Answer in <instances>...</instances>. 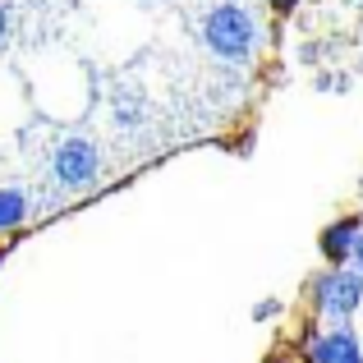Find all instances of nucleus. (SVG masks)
<instances>
[{
	"label": "nucleus",
	"instance_id": "1",
	"mask_svg": "<svg viewBox=\"0 0 363 363\" xmlns=\"http://www.w3.org/2000/svg\"><path fill=\"white\" fill-rule=\"evenodd\" d=\"M203 37H207V46H212L221 60H248V55L257 51V23H253V14L240 9V5L212 9L207 23H203Z\"/></svg>",
	"mask_w": 363,
	"mask_h": 363
},
{
	"label": "nucleus",
	"instance_id": "2",
	"mask_svg": "<svg viewBox=\"0 0 363 363\" xmlns=\"http://www.w3.org/2000/svg\"><path fill=\"white\" fill-rule=\"evenodd\" d=\"M313 299H318V308L331 313V318H350L363 299V276L359 272H327L318 281V290H313Z\"/></svg>",
	"mask_w": 363,
	"mask_h": 363
},
{
	"label": "nucleus",
	"instance_id": "3",
	"mask_svg": "<svg viewBox=\"0 0 363 363\" xmlns=\"http://www.w3.org/2000/svg\"><path fill=\"white\" fill-rule=\"evenodd\" d=\"M92 175H97V147L83 138H69L55 147V179L69 189H83L92 184Z\"/></svg>",
	"mask_w": 363,
	"mask_h": 363
},
{
	"label": "nucleus",
	"instance_id": "4",
	"mask_svg": "<svg viewBox=\"0 0 363 363\" xmlns=\"http://www.w3.org/2000/svg\"><path fill=\"white\" fill-rule=\"evenodd\" d=\"M308 363H363V350L350 331H327L308 340Z\"/></svg>",
	"mask_w": 363,
	"mask_h": 363
},
{
	"label": "nucleus",
	"instance_id": "5",
	"mask_svg": "<svg viewBox=\"0 0 363 363\" xmlns=\"http://www.w3.org/2000/svg\"><path fill=\"white\" fill-rule=\"evenodd\" d=\"M359 216H340L336 225H327L322 230V253L331 257V262H340V257H350V248H354V240H359Z\"/></svg>",
	"mask_w": 363,
	"mask_h": 363
},
{
	"label": "nucleus",
	"instance_id": "6",
	"mask_svg": "<svg viewBox=\"0 0 363 363\" xmlns=\"http://www.w3.org/2000/svg\"><path fill=\"white\" fill-rule=\"evenodd\" d=\"M28 216V198L18 189H0V230H14Z\"/></svg>",
	"mask_w": 363,
	"mask_h": 363
},
{
	"label": "nucleus",
	"instance_id": "7",
	"mask_svg": "<svg viewBox=\"0 0 363 363\" xmlns=\"http://www.w3.org/2000/svg\"><path fill=\"white\" fill-rule=\"evenodd\" d=\"M350 257L359 262V276H363V230H359V240H354V248H350Z\"/></svg>",
	"mask_w": 363,
	"mask_h": 363
},
{
	"label": "nucleus",
	"instance_id": "8",
	"mask_svg": "<svg viewBox=\"0 0 363 363\" xmlns=\"http://www.w3.org/2000/svg\"><path fill=\"white\" fill-rule=\"evenodd\" d=\"M0 37H5V9H0Z\"/></svg>",
	"mask_w": 363,
	"mask_h": 363
},
{
	"label": "nucleus",
	"instance_id": "9",
	"mask_svg": "<svg viewBox=\"0 0 363 363\" xmlns=\"http://www.w3.org/2000/svg\"><path fill=\"white\" fill-rule=\"evenodd\" d=\"M290 5H294V0H281V5H276V9H290Z\"/></svg>",
	"mask_w": 363,
	"mask_h": 363
},
{
	"label": "nucleus",
	"instance_id": "10",
	"mask_svg": "<svg viewBox=\"0 0 363 363\" xmlns=\"http://www.w3.org/2000/svg\"><path fill=\"white\" fill-rule=\"evenodd\" d=\"M272 5H281V0H272Z\"/></svg>",
	"mask_w": 363,
	"mask_h": 363
},
{
	"label": "nucleus",
	"instance_id": "11",
	"mask_svg": "<svg viewBox=\"0 0 363 363\" xmlns=\"http://www.w3.org/2000/svg\"><path fill=\"white\" fill-rule=\"evenodd\" d=\"M0 253H5V248H0Z\"/></svg>",
	"mask_w": 363,
	"mask_h": 363
}]
</instances>
